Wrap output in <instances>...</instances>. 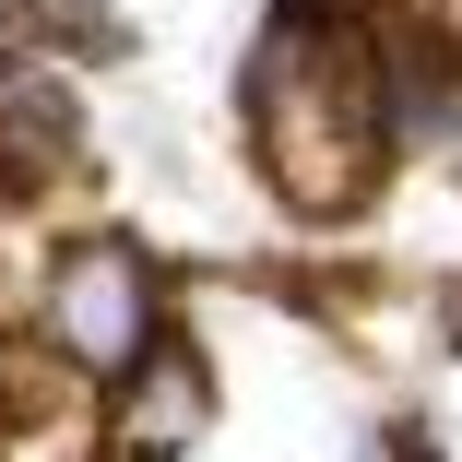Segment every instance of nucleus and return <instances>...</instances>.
Masks as SVG:
<instances>
[{
  "label": "nucleus",
  "mask_w": 462,
  "mask_h": 462,
  "mask_svg": "<svg viewBox=\"0 0 462 462\" xmlns=\"http://www.w3.org/2000/svg\"><path fill=\"white\" fill-rule=\"evenodd\" d=\"M36 320H48V356H71L83 380H119V367L166 332V320H154V273H143V249H119V237H71Z\"/></svg>",
  "instance_id": "obj_1"
},
{
  "label": "nucleus",
  "mask_w": 462,
  "mask_h": 462,
  "mask_svg": "<svg viewBox=\"0 0 462 462\" xmlns=\"http://www.w3.org/2000/svg\"><path fill=\"white\" fill-rule=\"evenodd\" d=\"M202 427H214V367L154 332L119 380H107V462H178Z\"/></svg>",
  "instance_id": "obj_2"
},
{
  "label": "nucleus",
  "mask_w": 462,
  "mask_h": 462,
  "mask_svg": "<svg viewBox=\"0 0 462 462\" xmlns=\"http://www.w3.org/2000/svg\"><path fill=\"white\" fill-rule=\"evenodd\" d=\"M24 36H60L83 60H107L119 48V13H107V0H24Z\"/></svg>",
  "instance_id": "obj_3"
}]
</instances>
